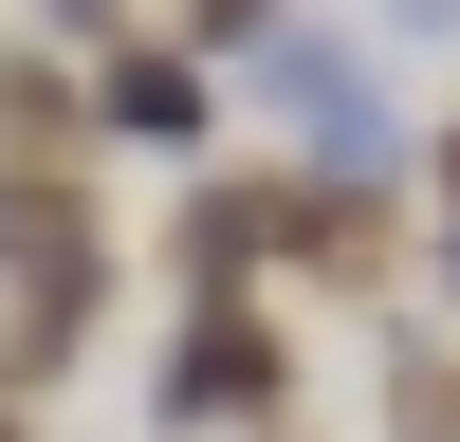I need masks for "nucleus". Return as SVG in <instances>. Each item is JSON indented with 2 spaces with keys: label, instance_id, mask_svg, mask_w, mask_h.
I'll list each match as a JSON object with an SVG mask.
<instances>
[{
  "label": "nucleus",
  "instance_id": "obj_1",
  "mask_svg": "<svg viewBox=\"0 0 460 442\" xmlns=\"http://www.w3.org/2000/svg\"><path fill=\"white\" fill-rule=\"evenodd\" d=\"M203 405H277V332H258L240 295H221V314L166 350V424H203Z\"/></svg>",
  "mask_w": 460,
  "mask_h": 442
},
{
  "label": "nucleus",
  "instance_id": "obj_2",
  "mask_svg": "<svg viewBox=\"0 0 460 442\" xmlns=\"http://www.w3.org/2000/svg\"><path fill=\"white\" fill-rule=\"evenodd\" d=\"M111 110H129V129H147V147H203V129H184V110H203V93H184V74H166V56H129V74H111Z\"/></svg>",
  "mask_w": 460,
  "mask_h": 442
},
{
  "label": "nucleus",
  "instance_id": "obj_3",
  "mask_svg": "<svg viewBox=\"0 0 460 442\" xmlns=\"http://www.w3.org/2000/svg\"><path fill=\"white\" fill-rule=\"evenodd\" d=\"M37 147H74V93H37V74H0V166H37Z\"/></svg>",
  "mask_w": 460,
  "mask_h": 442
},
{
  "label": "nucleus",
  "instance_id": "obj_4",
  "mask_svg": "<svg viewBox=\"0 0 460 442\" xmlns=\"http://www.w3.org/2000/svg\"><path fill=\"white\" fill-rule=\"evenodd\" d=\"M387 442H460V368H442V350L405 368V424H387Z\"/></svg>",
  "mask_w": 460,
  "mask_h": 442
},
{
  "label": "nucleus",
  "instance_id": "obj_5",
  "mask_svg": "<svg viewBox=\"0 0 460 442\" xmlns=\"http://www.w3.org/2000/svg\"><path fill=\"white\" fill-rule=\"evenodd\" d=\"M0 442H19V387H0Z\"/></svg>",
  "mask_w": 460,
  "mask_h": 442
},
{
  "label": "nucleus",
  "instance_id": "obj_6",
  "mask_svg": "<svg viewBox=\"0 0 460 442\" xmlns=\"http://www.w3.org/2000/svg\"><path fill=\"white\" fill-rule=\"evenodd\" d=\"M442 184H460V147H442Z\"/></svg>",
  "mask_w": 460,
  "mask_h": 442
}]
</instances>
